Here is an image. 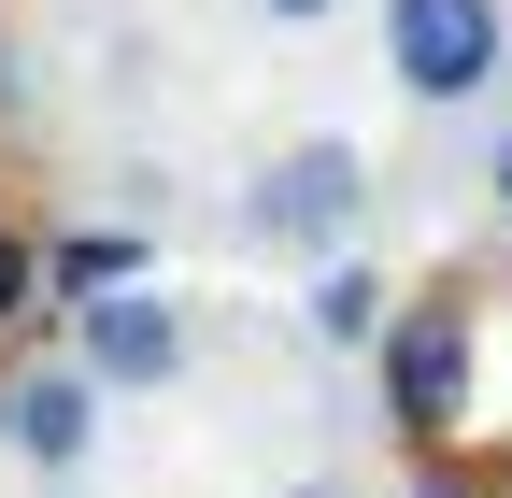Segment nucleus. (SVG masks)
<instances>
[{"label": "nucleus", "mask_w": 512, "mask_h": 498, "mask_svg": "<svg viewBox=\"0 0 512 498\" xmlns=\"http://www.w3.org/2000/svg\"><path fill=\"white\" fill-rule=\"evenodd\" d=\"M356 214H370V157L342 129H313V143H285L271 171L242 185L228 228L256 242V257H313V271H328V257H356Z\"/></svg>", "instance_id": "obj_2"}, {"label": "nucleus", "mask_w": 512, "mask_h": 498, "mask_svg": "<svg viewBox=\"0 0 512 498\" xmlns=\"http://www.w3.org/2000/svg\"><path fill=\"white\" fill-rule=\"evenodd\" d=\"M0 442H15L29 470H86L100 456V385H86L72 356H57V370H15V385H0Z\"/></svg>", "instance_id": "obj_5"}, {"label": "nucleus", "mask_w": 512, "mask_h": 498, "mask_svg": "<svg viewBox=\"0 0 512 498\" xmlns=\"http://www.w3.org/2000/svg\"><path fill=\"white\" fill-rule=\"evenodd\" d=\"M370 370H384V427H399L413 456H441L470 427V399H484V299L470 285H413L399 314H384Z\"/></svg>", "instance_id": "obj_1"}, {"label": "nucleus", "mask_w": 512, "mask_h": 498, "mask_svg": "<svg viewBox=\"0 0 512 498\" xmlns=\"http://www.w3.org/2000/svg\"><path fill=\"white\" fill-rule=\"evenodd\" d=\"M143 271H157L143 228H57L43 242V299H114V285H143Z\"/></svg>", "instance_id": "obj_7"}, {"label": "nucleus", "mask_w": 512, "mask_h": 498, "mask_svg": "<svg viewBox=\"0 0 512 498\" xmlns=\"http://www.w3.org/2000/svg\"><path fill=\"white\" fill-rule=\"evenodd\" d=\"M72 370L100 399H157L200 370V328H185V299L143 271V285H114V299H72Z\"/></svg>", "instance_id": "obj_3"}, {"label": "nucleus", "mask_w": 512, "mask_h": 498, "mask_svg": "<svg viewBox=\"0 0 512 498\" xmlns=\"http://www.w3.org/2000/svg\"><path fill=\"white\" fill-rule=\"evenodd\" d=\"M384 72H399V100H484L512 72V15L498 0H384Z\"/></svg>", "instance_id": "obj_4"}, {"label": "nucleus", "mask_w": 512, "mask_h": 498, "mask_svg": "<svg viewBox=\"0 0 512 498\" xmlns=\"http://www.w3.org/2000/svg\"><path fill=\"white\" fill-rule=\"evenodd\" d=\"M484 185H498V200H512V143H498V157H484Z\"/></svg>", "instance_id": "obj_11"}, {"label": "nucleus", "mask_w": 512, "mask_h": 498, "mask_svg": "<svg viewBox=\"0 0 512 498\" xmlns=\"http://www.w3.org/2000/svg\"><path fill=\"white\" fill-rule=\"evenodd\" d=\"M285 498H342V484H285Z\"/></svg>", "instance_id": "obj_12"}, {"label": "nucleus", "mask_w": 512, "mask_h": 498, "mask_svg": "<svg viewBox=\"0 0 512 498\" xmlns=\"http://www.w3.org/2000/svg\"><path fill=\"white\" fill-rule=\"evenodd\" d=\"M271 15H285V29H313V15H342V0H271Z\"/></svg>", "instance_id": "obj_10"}, {"label": "nucleus", "mask_w": 512, "mask_h": 498, "mask_svg": "<svg viewBox=\"0 0 512 498\" xmlns=\"http://www.w3.org/2000/svg\"><path fill=\"white\" fill-rule=\"evenodd\" d=\"M29 314H43V228L0 214V328H29Z\"/></svg>", "instance_id": "obj_8"}, {"label": "nucleus", "mask_w": 512, "mask_h": 498, "mask_svg": "<svg viewBox=\"0 0 512 498\" xmlns=\"http://www.w3.org/2000/svg\"><path fill=\"white\" fill-rule=\"evenodd\" d=\"M413 498H512V484H498V470H441V456H427V484H413Z\"/></svg>", "instance_id": "obj_9"}, {"label": "nucleus", "mask_w": 512, "mask_h": 498, "mask_svg": "<svg viewBox=\"0 0 512 498\" xmlns=\"http://www.w3.org/2000/svg\"><path fill=\"white\" fill-rule=\"evenodd\" d=\"M384 314H399V285H384L370 257H328V271L299 285V328L328 342V356H370V342H384Z\"/></svg>", "instance_id": "obj_6"}]
</instances>
